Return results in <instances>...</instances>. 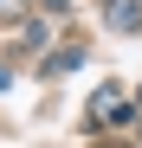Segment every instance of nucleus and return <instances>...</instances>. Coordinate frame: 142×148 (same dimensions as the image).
Here are the masks:
<instances>
[{"instance_id": "obj_2", "label": "nucleus", "mask_w": 142, "mask_h": 148, "mask_svg": "<svg viewBox=\"0 0 142 148\" xmlns=\"http://www.w3.org/2000/svg\"><path fill=\"white\" fill-rule=\"evenodd\" d=\"M110 26H129V32H142V7H136V0H116V7H110Z\"/></svg>"}, {"instance_id": "obj_3", "label": "nucleus", "mask_w": 142, "mask_h": 148, "mask_svg": "<svg viewBox=\"0 0 142 148\" xmlns=\"http://www.w3.org/2000/svg\"><path fill=\"white\" fill-rule=\"evenodd\" d=\"M45 7H52V13H65V7H71V0H45Z\"/></svg>"}, {"instance_id": "obj_4", "label": "nucleus", "mask_w": 142, "mask_h": 148, "mask_svg": "<svg viewBox=\"0 0 142 148\" xmlns=\"http://www.w3.org/2000/svg\"><path fill=\"white\" fill-rule=\"evenodd\" d=\"M13 7H19V0H0V13H13Z\"/></svg>"}, {"instance_id": "obj_1", "label": "nucleus", "mask_w": 142, "mask_h": 148, "mask_svg": "<svg viewBox=\"0 0 142 148\" xmlns=\"http://www.w3.org/2000/svg\"><path fill=\"white\" fill-rule=\"evenodd\" d=\"M123 116H129V110H123V90H116V84L97 90V122H123Z\"/></svg>"}]
</instances>
